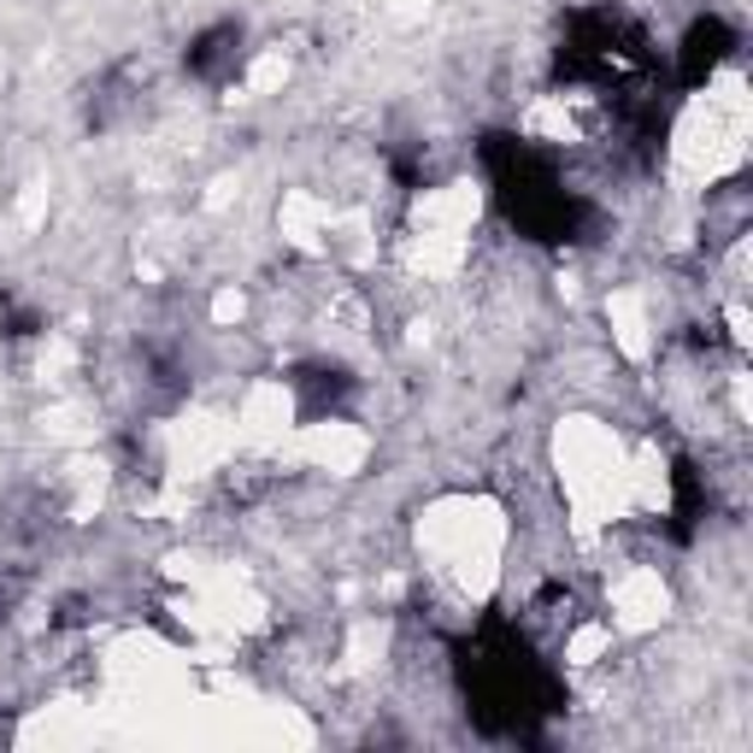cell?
<instances>
[{"label":"cell","instance_id":"6da1fadb","mask_svg":"<svg viewBox=\"0 0 753 753\" xmlns=\"http://www.w3.org/2000/svg\"><path fill=\"white\" fill-rule=\"evenodd\" d=\"M236 54H242V30L218 24V30H207V36L188 47V72H195V77H218L225 65H236Z\"/></svg>","mask_w":753,"mask_h":753},{"label":"cell","instance_id":"7a4b0ae2","mask_svg":"<svg viewBox=\"0 0 753 753\" xmlns=\"http://www.w3.org/2000/svg\"><path fill=\"white\" fill-rule=\"evenodd\" d=\"M724 42H730V30L718 24V19L695 24V30H689V47H683V83H700V77H707L712 65L724 59Z\"/></svg>","mask_w":753,"mask_h":753}]
</instances>
